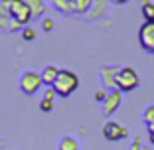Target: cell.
<instances>
[{
	"mask_svg": "<svg viewBox=\"0 0 154 150\" xmlns=\"http://www.w3.org/2000/svg\"><path fill=\"white\" fill-rule=\"evenodd\" d=\"M103 136L111 142H117V140H121V138H127L128 130L122 127V124L115 123V121H109V123L103 127Z\"/></svg>",
	"mask_w": 154,
	"mask_h": 150,
	"instance_id": "8992f818",
	"label": "cell"
},
{
	"mask_svg": "<svg viewBox=\"0 0 154 150\" xmlns=\"http://www.w3.org/2000/svg\"><path fill=\"white\" fill-rule=\"evenodd\" d=\"M131 150H140V138H136V140H134V144H132Z\"/></svg>",
	"mask_w": 154,
	"mask_h": 150,
	"instance_id": "7402d4cb",
	"label": "cell"
},
{
	"mask_svg": "<svg viewBox=\"0 0 154 150\" xmlns=\"http://www.w3.org/2000/svg\"><path fill=\"white\" fill-rule=\"evenodd\" d=\"M119 71H121L119 65H105V67H101V79H103V87L105 89H109V91L117 89V75H119Z\"/></svg>",
	"mask_w": 154,
	"mask_h": 150,
	"instance_id": "ba28073f",
	"label": "cell"
},
{
	"mask_svg": "<svg viewBox=\"0 0 154 150\" xmlns=\"http://www.w3.org/2000/svg\"><path fill=\"white\" fill-rule=\"evenodd\" d=\"M54 91L55 95L59 97H69L73 91H75L77 87H79V79L73 71H67V69H59V75L57 79L54 81Z\"/></svg>",
	"mask_w": 154,
	"mask_h": 150,
	"instance_id": "6da1fadb",
	"label": "cell"
},
{
	"mask_svg": "<svg viewBox=\"0 0 154 150\" xmlns=\"http://www.w3.org/2000/svg\"><path fill=\"white\" fill-rule=\"evenodd\" d=\"M148 136H150V142L154 144V123L148 124Z\"/></svg>",
	"mask_w": 154,
	"mask_h": 150,
	"instance_id": "d6986e66",
	"label": "cell"
},
{
	"mask_svg": "<svg viewBox=\"0 0 154 150\" xmlns=\"http://www.w3.org/2000/svg\"><path fill=\"white\" fill-rule=\"evenodd\" d=\"M105 97H107V93H105V91H97V93H95V99L101 101V103L105 101Z\"/></svg>",
	"mask_w": 154,
	"mask_h": 150,
	"instance_id": "ac0fdd59",
	"label": "cell"
},
{
	"mask_svg": "<svg viewBox=\"0 0 154 150\" xmlns=\"http://www.w3.org/2000/svg\"><path fill=\"white\" fill-rule=\"evenodd\" d=\"M55 8L59 10V12H73L75 14V6H73V0H54Z\"/></svg>",
	"mask_w": 154,
	"mask_h": 150,
	"instance_id": "8fae6325",
	"label": "cell"
},
{
	"mask_svg": "<svg viewBox=\"0 0 154 150\" xmlns=\"http://www.w3.org/2000/svg\"><path fill=\"white\" fill-rule=\"evenodd\" d=\"M113 2H117V4H127L128 0H113Z\"/></svg>",
	"mask_w": 154,
	"mask_h": 150,
	"instance_id": "603a6c76",
	"label": "cell"
},
{
	"mask_svg": "<svg viewBox=\"0 0 154 150\" xmlns=\"http://www.w3.org/2000/svg\"><path fill=\"white\" fill-rule=\"evenodd\" d=\"M77 148H79V144L73 136H63L59 142V150H77Z\"/></svg>",
	"mask_w": 154,
	"mask_h": 150,
	"instance_id": "7c38bea8",
	"label": "cell"
},
{
	"mask_svg": "<svg viewBox=\"0 0 154 150\" xmlns=\"http://www.w3.org/2000/svg\"><path fill=\"white\" fill-rule=\"evenodd\" d=\"M42 73H36V71H24L22 77H20V89H22L26 95H32L40 89L42 85Z\"/></svg>",
	"mask_w": 154,
	"mask_h": 150,
	"instance_id": "277c9868",
	"label": "cell"
},
{
	"mask_svg": "<svg viewBox=\"0 0 154 150\" xmlns=\"http://www.w3.org/2000/svg\"><path fill=\"white\" fill-rule=\"evenodd\" d=\"M142 10V16H144L146 22H154V2H150V0H144L140 6Z\"/></svg>",
	"mask_w": 154,
	"mask_h": 150,
	"instance_id": "30bf717a",
	"label": "cell"
},
{
	"mask_svg": "<svg viewBox=\"0 0 154 150\" xmlns=\"http://www.w3.org/2000/svg\"><path fill=\"white\" fill-rule=\"evenodd\" d=\"M57 75H59V69L55 65H45L44 71H42V81H44V85H54Z\"/></svg>",
	"mask_w": 154,
	"mask_h": 150,
	"instance_id": "9c48e42d",
	"label": "cell"
},
{
	"mask_svg": "<svg viewBox=\"0 0 154 150\" xmlns=\"http://www.w3.org/2000/svg\"><path fill=\"white\" fill-rule=\"evenodd\" d=\"M54 97H55V91H54V89H48V91H45V97H44V99L54 101Z\"/></svg>",
	"mask_w": 154,
	"mask_h": 150,
	"instance_id": "ffe728a7",
	"label": "cell"
},
{
	"mask_svg": "<svg viewBox=\"0 0 154 150\" xmlns=\"http://www.w3.org/2000/svg\"><path fill=\"white\" fill-rule=\"evenodd\" d=\"M30 10H32V16H40L44 12V4H42V0H26Z\"/></svg>",
	"mask_w": 154,
	"mask_h": 150,
	"instance_id": "4fadbf2b",
	"label": "cell"
},
{
	"mask_svg": "<svg viewBox=\"0 0 154 150\" xmlns=\"http://www.w3.org/2000/svg\"><path fill=\"white\" fill-rule=\"evenodd\" d=\"M138 41L144 51L154 54V22H144L138 28Z\"/></svg>",
	"mask_w": 154,
	"mask_h": 150,
	"instance_id": "5b68a950",
	"label": "cell"
},
{
	"mask_svg": "<svg viewBox=\"0 0 154 150\" xmlns=\"http://www.w3.org/2000/svg\"><path fill=\"white\" fill-rule=\"evenodd\" d=\"M142 118H144L146 124H152L154 123V105H148L144 109V113H142Z\"/></svg>",
	"mask_w": 154,
	"mask_h": 150,
	"instance_id": "9a60e30c",
	"label": "cell"
},
{
	"mask_svg": "<svg viewBox=\"0 0 154 150\" xmlns=\"http://www.w3.org/2000/svg\"><path fill=\"white\" fill-rule=\"evenodd\" d=\"M8 10L14 22L20 24V26L28 24V20L32 18V10H30L26 0H8Z\"/></svg>",
	"mask_w": 154,
	"mask_h": 150,
	"instance_id": "3957f363",
	"label": "cell"
},
{
	"mask_svg": "<svg viewBox=\"0 0 154 150\" xmlns=\"http://www.w3.org/2000/svg\"><path fill=\"white\" fill-rule=\"evenodd\" d=\"M54 28V22L51 20H44V30H51Z\"/></svg>",
	"mask_w": 154,
	"mask_h": 150,
	"instance_id": "44dd1931",
	"label": "cell"
},
{
	"mask_svg": "<svg viewBox=\"0 0 154 150\" xmlns=\"http://www.w3.org/2000/svg\"><path fill=\"white\" fill-rule=\"evenodd\" d=\"M121 103H122V91H119V89L109 91L107 97H105V101H103V115H107V117L113 115L121 107Z\"/></svg>",
	"mask_w": 154,
	"mask_h": 150,
	"instance_id": "52a82bcc",
	"label": "cell"
},
{
	"mask_svg": "<svg viewBox=\"0 0 154 150\" xmlns=\"http://www.w3.org/2000/svg\"><path fill=\"white\" fill-rule=\"evenodd\" d=\"M138 85H140V75L132 67H121V71L117 75V89L119 91L127 93V91L136 89Z\"/></svg>",
	"mask_w": 154,
	"mask_h": 150,
	"instance_id": "7a4b0ae2",
	"label": "cell"
},
{
	"mask_svg": "<svg viewBox=\"0 0 154 150\" xmlns=\"http://www.w3.org/2000/svg\"><path fill=\"white\" fill-rule=\"evenodd\" d=\"M22 36H24V40H34V36H36V32H34L32 28H24Z\"/></svg>",
	"mask_w": 154,
	"mask_h": 150,
	"instance_id": "e0dca14e",
	"label": "cell"
},
{
	"mask_svg": "<svg viewBox=\"0 0 154 150\" xmlns=\"http://www.w3.org/2000/svg\"><path fill=\"white\" fill-rule=\"evenodd\" d=\"M91 2H93V0H73V6H75V14H83L85 10H89Z\"/></svg>",
	"mask_w": 154,
	"mask_h": 150,
	"instance_id": "5bb4252c",
	"label": "cell"
},
{
	"mask_svg": "<svg viewBox=\"0 0 154 150\" xmlns=\"http://www.w3.org/2000/svg\"><path fill=\"white\" fill-rule=\"evenodd\" d=\"M40 109H42V111H45V113H48V111H51V109H54V101H50V99H42Z\"/></svg>",
	"mask_w": 154,
	"mask_h": 150,
	"instance_id": "2e32d148",
	"label": "cell"
}]
</instances>
